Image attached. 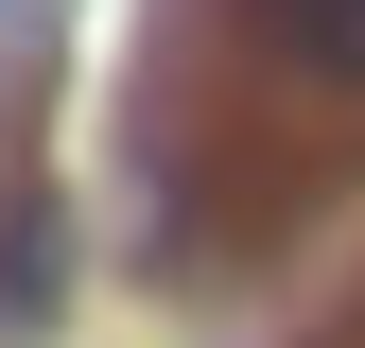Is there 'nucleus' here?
I'll use <instances>...</instances> for the list:
<instances>
[{"label": "nucleus", "mask_w": 365, "mask_h": 348, "mask_svg": "<svg viewBox=\"0 0 365 348\" xmlns=\"http://www.w3.org/2000/svg\"><path fill=\"white\" fill-rule=\"evenodd\" d=\"M279 53L331 70V87H365V0H279Z\"/></svg>", "instance_id": "nucleus-1"}, {"label": "nucleus", "mask_w": 365, "mask_h": 348, "mask_svg": "<svg viewBox=\"0 0 365 348\" xmlns=\"http://www.w3.org/2000/svg\"><path fill=\"white\" fill-rule=\"evenodd\" d=\"M0 314H53V209L0 227Z\"/></svg>", "instance_id": "nucleus-2"}]
</instances>
